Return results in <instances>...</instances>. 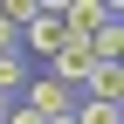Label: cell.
Masks as SVG:
<instances>
[{
  "label": "cell",
  "mask_w": 124,
  "mask_h": 124,
  "mask_svg": "<svg viewBox=\"0 0 124 124\" xmlns=\"http://www.w3.org/2000/svg\"><path fill=\"white\" fill-rule=\"evenodd\" d=\"M76 124H124V103H97V97H76Z\"/></svg>",
  "instance_id": "5b68a950"
},
{
  "label": "cell",
  "mask_w": 124,
  "mask_h": 124,
  "mask_svg": "<svg viewBox=\"0 0 124 124\" xmlns=\"http://www.w3.org/2000/svg\"><path fill=\"white\" fill-rule=\"evenodd\" d=\"M83 97H97V103H124V62H97L90 83H83Z\"/></svg>",
  "instance_id": "277c9868"
},
{
  "label": "cell",
  "mask_w": 124,
  "mask_h": 124,
  "mask_svg": "<svg viewBox=\"0 0 124 124\" xmlns=\"http://www.w3.org/2000/svg\"><path fill=\"white\" fill-rule=\"evenodd\" d=\"M90 48H97V62H117L124 55V21H103L97 35H90Z\"/></svg>",
  "instance_id": "8992f818"
},
{
  "label": "cell",
  "mask_w": 124,
  "mask_h": 124,
  "mask_svg": "<svg viewBox=\"0 0 124 124\" xmlns=\"http://www.w3.org/2000/svg\"><path fill=\"white\" fill-rule=\"evenodd\" d=\"M90 69H97V48H90V41H62V48L48 55V76H55L62 90H69V97H83Z\"/></svg>",
  "instance_id": "3957f363"
},
{
  "label": "cell",
  "mask_w": 124,
  "mask_h": 124,
  "mask_svg": "<svg viewBox=\"0 0 124 124\" xmlns=\"http://www.w3.org/2000/svg\"><path fill=\"white\" fill-rule=\"evenodd\" d=\"M14 103H21L28 117H41V124H48V117H69V110H76V97L55 83V76H28V90H21Z\"/></svg>",
  "instance_id": "6da1fadb"
},
{
  "label": "cell",
  "mask_w": 124,
  "mask_h": 124,
  "mask_svg": "<svg viewBox=\"0 0 124 124\" xmlns=\"http://www.w3.org/2000/svg\"><path fill=\"white\" fill-rule=\"evenodd\" d=\"M62 41H69V28H62L55 0H41V7L28 14V28H21V55H55Z\"/></svg>",
  "instance_id": "7a4b0ae2"
},
{
  "label": "cell",
  "mask_w": 124,
  "mask_h": 124,
  "mask_svg": "<svg viewBox=\"0 0 124 124\" xmlns=\"http://www.w3.org/2000/svg\"><path fill=\"white\" fill-rule=\"evenodd\" d=\"M0 55H21V28H14L7 14H0Z\"/></svg>",
  "instance_id": "52a82bcc"
}]
</instances>
